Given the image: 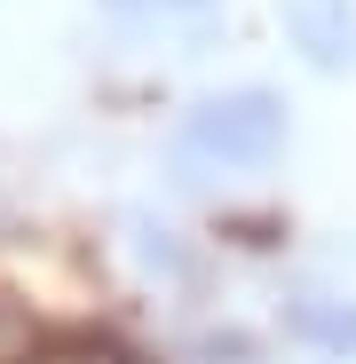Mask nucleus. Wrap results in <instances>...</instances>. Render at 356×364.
I'll return each mask as SVG.
<instances>
[{
	"instance_id": "obj_1",
	"label": "nucleus",
	"mask_w": 356,
	"mask_h": 364,
	"mask_svg": "<svg viewBox=\"0 0 356 364\" xmlns=\"http://www.w3.org/2000/svg\"><path fill=\"white\" fill-rule=\"evenodd\" d=\"M277 151H285V103L269 87L206 95V103L183 111V127H174V159H183V166H214V174L269 166Z\"/></svg>"
},
{
	"instance_id": "obj_2",
	"label": "nucleus",
	"mask_w": 356,
	"mask_h": 364,
	"mask_svg": "<svg viewBox=\"0 0 356 364\" xmlns=\"http://www.w3.org/2000/svg\"><path fill=\"white\" fill-rule=\"evenodd\" d=\"M285 32L317 72L356 64V0H285Z\"/></svg>"
},
{
	"instance_id": "obj_3",
	"label": "nucleus",
	"mask_w": 356,
	"mask_h": 364,
	"mask_svg": "<svg viewBox=\"0 0 356 364\" xmlns=\"http://www.w3.org/2000/svg\"><path fill=\"white\" fill-rule=\"evenodd\" d=\"M293 333H309L317 348H356V309H348V301L309 293V301H293Z\"/></svg>"
},
{
	"instance_id": "obj_4",
	"label": "nucleus",
	"mask_w": 356,
	"mask_h": 364,
	"mask_svg": "<svg viewBox=\"0 0 356 364\" xmlns=\"http://www.w3.org/2000/svg\"><path fill=\"white\" fill-rule=\"evenodd\" d=\"M166 9H198V0H166Z\"/></svg>"
}]
</instances>
